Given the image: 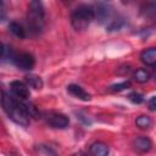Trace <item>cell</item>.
<instances>
[{"instance_id": "11", "label": "cell", "mask_w": 156, "mask_h": 156, "mask_svg": "<svg viewBox=\"0 0 156 156\" xmlns=\"http://www.w3.org/2000/svg\"><path fill=\"white\" fill-rule=\"evenodd\" d=\"M108 152V146L102 141H95L89 146V156H107Z\"/></svg>"}, {"instance_id": "21", "label": "cell", "mask_w": 156, "mask_h": 156, "mask_svg": "<svg viewBox=\"0 0 156 156\" xmlns=\"http://www.w3.org/2000/svg\"><path fill=\"white\" fill-rule=\"evenodd\" d=\"M72 156H87L84 152H82V151H78V152H76V154H73Z\"/></svg>"}, {"instance_id": "15", "label": "cell", "mask_w": 156, "mask_h": 156, "mask_svg": "<svg viewBox=\"0 0 156 156\" xmlns=\"http://www.w3.org/2000/svg\"><path fill=\"white\" fill-rule=\"evenodd\" d=\"M135 124H136V127L140 128V129H149V128H151V126H152V119H151V117H149V116L141 115V116L136 117Z\"/></svg>"}, {"instance_id": "7", "label": "cell", "mask_w": 156, "mask_h": 156, "mask_svg": "<svg viewBox=\"0 0 156 156\" xmlns=\"http://www.w3.org/2000/svg\"><path fill=\"white\" fill-rule=\"evenodd\" d=\"M10 90L13 96H16L17 99L23 100V101H26L30 95L29 87L21 80H12L10 83Z\"/></svg>"}, {"instance_id": "4", "label": "cell", "mask_w": 156, "mask_h": 156, "mask_svg": "<svg viewBox=\"0 0 156 156\" xmlns=\"http://www.w3.org/2000/svg\"><path fill=\"white\" fill-rule=\"evenodd\" d=\"M93 9H94V18H96L100 23H104L106 26H108L117 17L110 4L98 2L96 5L93 6Z\"/></svg>"}, {"instance_id": "6", "label": "cell", "mask_w": 156, "mask_h": 156, "mask_svg": "<svg viewBox=\"0 0 156 156\" xmlns=\"http://www.w3.org/2000/svg\"><path fill=\"white\" fill-rule=\"evenodd\" d=\"M13 65L22 71H30L35 65V58L29 52H20L11 56Z\"/></svg>"}, {"instance_id": "19", "label": "cell", "mask_w": 156, "mask_h": 156, "mask_svg": "<svg viewBox=\"0 0 156 156\" xmlns=\"http://www.w3.org/2000/svg\"><path fill=\"white\" fill-rule=\"evenodd\" d=\"M147 105H149V110L150 111H155V107H156V105H155V96H151L150 98Z\"/></svg>"}, {"instance_id": "9", "label": "cell", "mask_w": 156, "mask_h": 156, "mask_svg": "<svg viewBox=\"0 0 156 156\" xmlns=\"http://www.w3.org/2000/svg\"><path fill=\"white\" fill-rule=\"evenodd\" d=\"M133 146L139 152H149L152 149V141L147 136H138L134 139Z\"/></svg>"}, {"instance_id": "20", "label": "cell", "mask_w": 156, "mask_h": 156, "mask_svg": "<svg viewBox=\"0 0 156 156\" xmlns=\"http://www.w3.org/2000/svg\"><path fill=\"white\" fill-rule=\"evenodd\" d=\"M4 54H5V48H4V45L0 43V58H2Z\"/></svg>"}, {"instance_id": "13", "label": "cell", "mask_w": 156, "mask_h": 156, "mask_svg": "<svg viewBox=\"0 0 156 156\" xmlns=\"http://www.w3.org/2000/svg\"><path fill=\"white\" fill-rule=\"evenodd\" d=\"M133 78H134L135 82L143 84V83H146V82L150 80L151 73H150V71L146 69V68H138V69L133 73Z\"/></svg>"}, {"instance_id": "17", "label": "cell", "mask_w": 156, "mask_h": 156, "mask_svg": "<svg viewBox=\"0 0 156 156\" xmlns=\"http://www.w3.org/2000/svg\"><path fill=\"white\" fill-rule=\"evenodd\" d=\"M130 87V82L129 80H124L122 83H117V84H113L110 87V90L111 91H122L124 89H128Z\"/></svg>"}, {"instance_id": "10", "label": "cell", "mask_w": 156, "mask_h": 156, "mask_svg": "<svg viewBox=\"0 0 156 156\" xmlns=\"http://www.w3.org/2000/svg\"><path fill=\"white\" fill-rule=\"evenodd\" d=\"M67 91H68L72 96L79 99V100H83V101H89V100L91 99L90 94H88V93H87L80 85H78V84H69V85L67 87Z\"/></svg>"}, {"instance_id": "1", "label": "cell", "mask_w": 156, "mask_h": 156, "mask_svg": "<svg viewBox=\"0 0 156 156\" xmlns=\"http://www.w3.org/2000/svg\"><path fill=\"white\" fill-rule=\"evenodd\" d=\"M1 105L4 107V111L6 115L17 124L21 126H28L30 123L32 117H38V110L37 107L28 102L27 100H20L16 96H13L11 93L2 91L1 93Z\"/></svg>"}, {"instance_id": "14", "label": "cell", "mask_w": 156, "mask_h": 156, "mask_svg": "<svg viewBox=\"0 0 156 156\" xmlns=\"http://www.w3.org/2000/svg\"><path fill=\"white\" fill-rule=\"evenodd\" d=\"M26 84L30 88H34V89H41L43 87V80L39 76H35V74H28L26 76Z\"/></svg>"}, {"instance_id": "3", "label": "cell", "mask_w": 156, "mask_h": 156, "mask_svg": "<svg viewBox=\"0 0 156 156\" xmlns=\"http://www.w3.org/2000/svg\"><path fill=\"white\" fill-rule=\"evenodd\" d=\"M94 18V9L91 5H78L71 15V24L76 30H84L89 27Z\"/></svg>"}, {"instance_id": "5", "label": "cell", "mask_w": 156, "mask_h": 156, "mask_svg": "<svg viewBox=\"0 0 156 156\" xmlns=\"http://www.w3.org/2000/svg\"><path fill=\"white\" fill-rule=\"evenodd\" d=\"M43 118L45 119L46 124H49L50 127L56 128V129H65L69 124L68 117L61 112H55V111L45 112Z\"/></svg>"}, {"instance_id": "2", "label": "cell", "mask_w": 156, "mask_h": 156, "mask_svg": "<svg viewBox=\"0 0 156 156\" xmlns=\"http://www.w3.org/2000/svg\"><path fill=\"white\" fill-rule=\"evenodd\" d=\"M45 26V10L40 1H30L27 12V32L37 35Z\"/></svg>"}, {"instance_id": "12", "label": "cell", "mask_w": 156, "mask_h": 156, "mask_svg": "<svg viewBox=\"0 0 156 156\" xmlns=\"http://www.w3.org/2000/svg\"><path fill=\"white\" fill-rule=\"evenodd\" d=\"M9 29H10V32H11L13 35H16V37H18V38H21V39L26 38L27 34H28L27 28H24L21 23H18V22H16V21H13V22H11V23L9 24Z\"/></svg>"}, {"instance_id": "16", "label": "cell", "mask_w": 156, "mask_h": 156, "mask_svg": "<svg viewBox=\"0 0 156 156\" xmlns=\"http://www.w3.org/2000/svg\"><path fill=\"white\" fill-rule=\"evenodd\" d=\"M127 98H128V100H129L130 102L136 104V105H139V104H141V102L144 101V95H143L141 93H138V91H132V93H129V94L127 95Z\"/></svg>"}, {"instance_id": "8", "label": "cell", "mask_w": 156, "mask_h": 156, "mask_svg": "<svg viewBox=\"0 0 156 156\" xmlns=\"http://www.w3.org/2000/svg\"><path fill=\"white\" fill-rule=\"evenodd\" d=\"M140 60L144 65H146L149 67H155V65H156V49L154 46H151V48L143 50L140 54Z\"/></svg>"}, {"instance_id": "18", "label": "cell", "mask_w": 156, "mask_h": 156, "mask_svg": "<svg viewBox=\"0 0 156 156\" xmlns=\"http://www.w3.org/2000/svg\"><path fill=\"white\" fill-rule=\"evenodd\" d=\"M6 20V11L4 7V2L0 1V22H4Z\"/></svg>"}]
</instances>
